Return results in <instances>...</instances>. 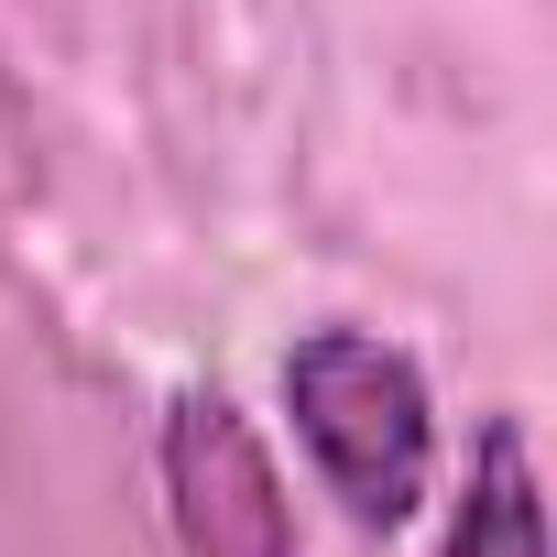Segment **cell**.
Wrapping results in <instances>:
<instances>
[{"label":"cell","mask_w":557,"mask_h":557,"mask_svg":"<svg viewBox=\"0 0 557 557\" xmlns=\"http://www.w3.org/2000/svg\"><path fill=\"white\" fill-rule=\"evenodd\" d=\"M285 416L318 459V481L361 513V524H405L437 481V405H426V372L416 350L329 318L285 350Z\"/></svg>","instance_id":"obj_1"},{"label":"cell","mask_w":557,"mask_h":557,"mask_svg":"<svg viewBox=\"0 0 557 557\" xmlns=\"http://www.w3.org/2000/svg\"><path fill=\"white\" fill-rule=\"evenodd\" d=\"M153 459H164V513H175L186 557H296V513H285V481H273V448L219 383H186L164 405Z\"/></svg>","instance_id":"obj_2"},{"label":"cell","mask_w":557,"mask_h":557,"mask_svg":"<svg viewBox=\"0 0 557 557\" xmlns=\"http://www.w3.org/2000/svg\"><path fill=\"white\" fill-rule=\"evenodd\" d=\"M437 557H546V492H535L524 416H481L470 481H459V503H448V546H437Z\"/></svg>","instance_id":"obj_3"}]
</instances>
